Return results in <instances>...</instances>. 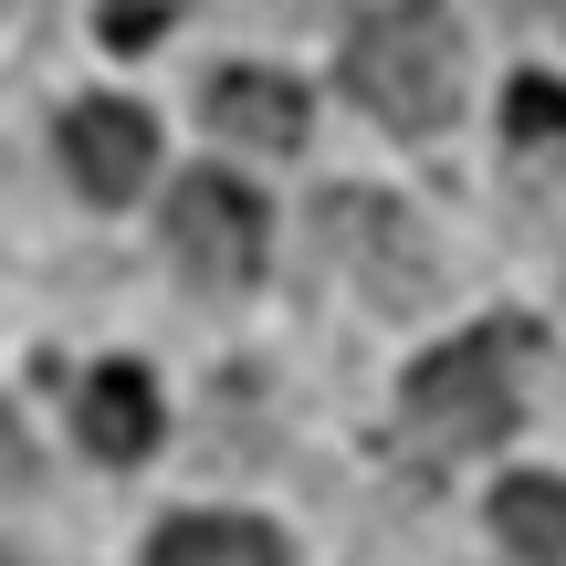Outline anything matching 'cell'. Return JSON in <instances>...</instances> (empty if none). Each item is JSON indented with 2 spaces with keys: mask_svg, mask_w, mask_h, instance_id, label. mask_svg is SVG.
<instances>
[{
  "mask_svg": "<svg viewBox=\"0 0 566 566\" xmlns=\"http://www.w3.org/2000/svg\"><path fill=\"white\" fill-rule=\"evenodd\" d=\"M336 74L388 137H441L462 116V21L441 0H378L346 21Z\"/></svg>",
  "mask_w": 566,
  "mask_h": 566,
  "instance_id": "obj_1",
  "label": "cell"
},
{
  "mask_svg": "<svg viewBox=\"0 0 566 566\" xmlns=\"http://www.w3.org/2000/svg\"><path fill=\"white\" fill-rule=\"evenodd\" d=\"M399 409H409V420H420L441 451L504 441V430H514V336H504V325H472V336L430 346V357L409 367Z\"/></svg>",
  "mask_w": 566,
  "mask_h": 566,
  "instance_id": "obj_2",
  "label": "cell"
},
{
  "mask_svg": "<svg viewBox=\"0 0 566 566\" xmlns=\"http://www.w3.org/2000/svg\"><path fill=\"white\" fill-rule=\"evenodd\" d=\"M168 252L200 283H252L263 273V200H252V179H221V168L179 179L168 189Z\"/></svg>",
  "mask_w": 566,
  "mask_h": 566,
  "instance_id": "obj_3",
  "label": "cell"
},
{
  "mask_svg": "<svg viewBox=\"0 0 566 566\" xmlns=\"http://www.w3.org/2000/svg\"><path fill=\"white\" fill-rule=\"evenodd\" d=\"M63 168H74L84 200H137V179L158 168V126H147V105L126 95H84L74 116H63Z\"/></svg>",
  "mask_w": 566,
  "mask_h": 566,
  "instance_id": "obj_4",
  "label": "cell"
},
{
  "mask_svg": "<svg viewBox=\"0 0 566 566\" xmlns=\"http://www.w3.org/2000/svg\"><path fill=\"white\" fill-rule=\"evenodd\" d=\"M200 116L221 147H252V158H283V147H304V126H315V105H304L294 74H263V63H231V74L200 84Z\"/></svg>",
  "mask_w": 566,
  "mask_h": 566,
  "instance_id": "obj_5",
  "label": "cell"
},
{
  "mask_svg": "<svg viewBox=\"0 0 566 566\" xmlns=\"http://www.w3.org/2000/svg\"><path fill=\"white\" fill-rule=\"evenodd\" d=\"M74 420H84V451H95V462H137V451L158 441V388H147V367H95V378L74 388Z\"/></svg>",
  "mask_w": 566,
  "mask_h": 566,
  "instance_id": "obj_6",
  "label": "cell"
},
{
  "mask_svg": "<svg viewBox=\"0 0 566 566\" xmlns=\"http://www.w3.org/2000/svg\"><path fill=\"white\" fill-rule=\"evenodd\" d=\"M147 566H283V535L252 514H179V525H158Z\"/></svg>",
  "mask_w": 566,
  "mask_h": 566,
  "instance_id": "obj_7",
  "label": "cell"
},
{
  "mask_svg": "<svg viewBox=\"0 0 566 566\" xmlns=\"http://www.w3.org/2000/svg\"><path fill=\"white\" fill-rule=\"evenodd\" d=\"M493 535H504L525 566H556L566 556V483L556 472H514V483L493 493Z\"/></svg>",
  "mask_w": 566,
  "mask_h": 566,
  "instance_id": "obj_8",
  "label": "cell"
},
{
  "mask_svg": "<svg viewBox=\"0 0 566 566\" xmlns=\"http://www.w3.org/2000/svg\"><path fill=\"white\" fill-rule=\"evenodd\" d=\"M504 137L525 147V158L535 147H566V84L556 74H514L504 84Z\"/></svg>",
  "mask_w": 566,
  "mask_h": 566,
  "instance_id": "obj_9",
  "label": "cell"
},
{
  "mask_svg": "<svg viewBox=\"0 0 566 566\" xmlns=\"http://www.w3.org/2000/svg\"><path fill=\"white\" fill-rule=\"evenodd\" d=\"M168 32V0H105V42L116 53H137V42H158Z\"/></svg>",
  "mask_w": 566,
  "mask_h": 566,
  "instance_id": "obj_10",
  "label": "cell"
},
{
  "mask_svg": "<svg viewBox=\"0 0 566 566\" xmlns=\"http://www.w3.org/2000/svg\"><path fill=\"white\" fill-rule=\"evenodd\" d=\"M0 483H11V493L32 483V451H21V430H11V409H0Z\"/></svg>",
  "mask_w": 566,
  "mask_h": 566,
  "instance_id": "obj_11",
  "label": "cell"
}]
</instances>
